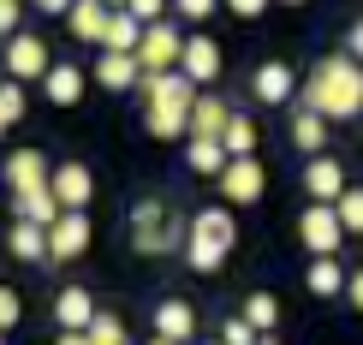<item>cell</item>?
<instances>
[{"instance_id":"cell-4","label":"cell","mask_w":363,"mask_h":345,"mask_svg":"<svg viewBox=\"0 0 363 345\" xmlns=\"http://www.w3.org/2000/svg\"><path fill=\"white\" fill-rule=\"evenodd\" d=\"M238 244V220L226 203H208L191 215V244H185V268L191 274H220V262L233 256Z\"/></svg>"},{"instance_id":"cell-39","label":"cell","mask_w":363,"mask_h":345,"mask_svg":"<svg viewBox=\"0 0 363 345\" xmlns=\"http://www.w3.org/2000/svg\"><path fill=\"white\" fill-rule=\"evenodd\" d=\"M345 298H352V310H357V316H363V268H357V274H352V286H345Z\"/></svg>"},{"instance_id":"cell-14","label":"cell","mask_w":363,"mask_h":345,"mask_svg":"<svg viewBox=\"0 0 363 345\" xmlns=\"http://www.w3.org/2000/svg\"><path fill=\"white\" fill-rule=\"evenodd\" d=\"M89 238H96L89 215H60V227H48V250H54V262H78L84 250H89Z\"/></svg>"},{"instance_id":"cell-31","label":"cell","mask_w":363,"mask_h":345,"mask_svg":"<svg viewBox=\"0 0 363 345\" xmlns=\"http://www.w3.org/2000/svg\"><path fill=\"white\" fill-rule=\"evenodd\" d=\"M167 6H173V0H125V12L138 24H167Z\"/></svg>"},{"instance_id":"cell-32","label":"cell","mask_w":363,"mask_h":345,"mask_svg":"<svg viewBox=\"0 0 363 345\" xmlns=\"http://www.w3.org/2000/svg\"><path fill=\"white\" fill-rule=\"evenodd\" d=\"M215 12H220V0H173V18H185V24H203Z\"/></svg>"},{"instance_id":"cell-8","label":"cell","mask_w":363,"mask_h":345,"mask_svg":"<svg viewBox=\"0 0 363 345\" xmlns=\"http://www.w3.org/2000/svg\"><path fill=\"white\" fill-rule=\"evenodd\" d=\"M54 66H60V60L48 54V42L30 36V30L6 42V78H12V84H48V72H54Z\"/></svg>"},{"instance_id":"cell-15","label":"cell","mask_w":363,"mask_h":345,"mask_svg":"<svg viewBox=\"0 0 363 345\" xmlns=\"http://www.w3.org/2000/svg\"><path fill=\"white\" fill-rule=\"evenodd\" d=\"M66 24H72V36H78V42H96V48H108V30H113V6H108V0H78Z\"/></svg>"},{"instance_id":"cell-9","label":"cell","mask_w":363,"mask_h":345,"mask_svg":"<svg viewBox=\"0 0 363 345\" xmlns=\"http://www.w3.org/2000/svg\"><path fill=\"white\" fill-rule=\"evenodd\" d=\"M250 96L262 101V108H286L292 96H304V84H298V72L286 66V60H262V66L250 72Z\"/></svg>"},{"instance_id":"cell-36","label":"cell","mask_w":363,"mask_h":345,"mask_svg":"<svg viewBox=\"0 0 363 345\" xmlns=\"http://www.w3.org/2000/svg\"><path fill=\"white\" fill-rule=\"evenodd\" d=\"M226 6H233V18H262L274 0H226Z\"/></svg>"},{"instance_id":"cell-42","label":"cell","mask_w":363,"mask_h":345,"mask_svg":"<svg viewBox=\"0 0 363 345\" xmlns=\"http://www.w3.org/2000/svg\"><path fill=\"white\" fill-rule=\"evenodd\" d=\"M149 345H179V339H161V334H155V339H149Z\"/></svg>"},{"instance_id":"cell-28","label":"cell","mask_w":363,"mask_h":345,"mask_svg":"<svg viewBox=\"0 0 363 345\" xmlns=\"http://www.w3.org/2000/svg\"><path fill=\"white\" fill-rule=\"evenodd\" d=\"M18 119H24V84H12V78H6V84H0V125L12 131Z\"/></svg>"},{"instance_id":"cell-27","label":"cell","mask_w":363,"mask_h":345,"mask_svg":"<svg viewBox=\"0 0 363 345\" xmlns=\"http://www.w3.org/2000/svg\"><path fill=\"white\" fill-rule=\"evenodd\" d=\"M226 155H233V161H250L256 155V119L250 113H233V125H226Z\"/></svg>"},{"instance_id":"cell-2","label":"cell","mask_w":363,"mask_h":345,"mask_svg":"<svg viewBox=\"0 0 363 345\" xmlns=\"http://www.w3.org/2000/svg\"><path fill=\"white\" fill-rule=\"evenodd\" d=\"M138 113H143V131L161 143H185L191 137V119H196V101H203V89H196L185 72H167V78H143L138 89Z\"/></svg>"},{"instance_id":"cell-35","label":"cell","mask_w":363,"mask_h":345,"mask_svg":"<svg viewBox=\"0 0 363 345\" xmlns=\"http://www.w3.org/2000/svg\"><path fill=\"white\" fill-rule=\"evenodd\" d=\"M0 30H6V42L24 36V0H0Z\"/></svg>"},{"instance_id":"cell-33","label":"cell","mask_w":363,"mask_h":345,"mask_svg":"<svg viewBox=\"0 0 363 345\" xmlns=\"http://www.w3.org/2000/svg\"><path fill=\"white\" fill-rule=\"evenodd\" d=\"M256 339H262V334H256L245 316H226L220 322V345H256Z\"/></svg>"},{"instance_id":"cell-12","label":"cell","mask_w":363,"mask_h":345,"mask_svg":"<svg viewBox=\"0 0 363 345\" xmlns=\"http://www.w3.org/2000/svg\"><path fill=\"white\" fill-rule=\"evenodd\" d=\"M96 298H89L84 286H60L54 292V322H60V334H89L96 327Z\"/></svg>"},{"instance_id":"cell-3","label":"cell","mask_w":363,"mask_h":345,"mask_svg":"<svg viewBox=\"0 0 363 345\" xmlns=\"http://www.w3.org/2000/svg\"><path fill=\"white\" fill-rule=\"evenodd\" d=\"M125 232H131V250L138 256H167V250L185 256L191 215H179V203H167V197H138L131 215H125Z\"/></svg>"},{"instance_id":"cell-13","label":"cell","mask_w":363,"mask_h":345,"mask_svg":"<svg viewBox=\"0 0 363 345\" xmlns=\"http://www.w3.org/2000/svg\"><path fill=\"white\" fill-rule=\"evenodd\" d=\"M304 191H310V203H340L345 191V167L334 155H315V161H304Z\"/></svg>"},{"instance_id":"cell-17","label":"cell","mask_w":363,"mask_h":345,"mask_svg":"<svg viewBox=\"0 0 363 345\" xmlns=\"http://www.w3.org/2000/svg\"><path fill=\"white\" fill-rule=\"evenodd\" d=\"M155 334L191 345V339H196V310L185 304V298H161V304H155Z\"/></svg>"},{"instance_id":"cell-43","label":"cell","mask_w":363,"mask_h":345,"mask_svg":"<svg viewBox=\"0 0 363 345\" xmlns=\"http://www.w3.org/2000/svg\"><path fill=\"white\" fill-rule=\"evenodd\" d=\"M280 6H310V0H280Z\"/></svg>"},{"instance_id":"cell-20","label":"cell","mask_w":363,"mask_h":345,"mask_svg":"<svg viewBox=\"0 0 363 345\" xmlns=\"http://www.w3.org/2000/svg\"><path fill=\"white\" fill-rule=\"evenodd\" d=\"M286 137H292V149H304V161H315V155L328 149V119L310 113V108H298L292 125H286Z\"/></svg>"},{"instance_id":"cell-26","label":"cell","mask_w":363,"mask_h":345,"mask_svg":"<svg viewBox=\"0 0 363 345\" xmlns=\"http://www.w3.org/2000/svg\"><path fill=\"white\" fill-rule=\"evenodd\" d=\"M245 322L256 327V334H274L280 327V298L274 292H250L245 298Z\"/></svg>"},{"instance_id":"cell-18","label":"cell","mask_w":363,"mask_h":345,"mask_svg":"<svg viewBox=\"0 0 363 345\" xmlns=\"http://www.w3.org/2000/svg\"><path fill=\"white\" fill-rule=\"evenodd\" d=\"M6 250L18 262H54V250H48V227H30V220H12V232H6Z\"/></svg>"},{"instance_id":"cell-6","label":"cell","mask_w":363,"mask_h":345,"mask_svg":"<svg viewBox=\"0 0 363 345\" xmlns=\"http://www.w3.org/2000/svg\"><path fill=\"white\" fill-rule=\"evenodd\" d=\"M298 238H304L310 256H340V244H345L352 232H345V220H340L334 203H310L304 215H298Z\"/></svg>"},{"instance_id":"cell-19","label":"cell","mask_w":363,"mask_h":345,"mask_svg":"<svg viewBox=\"0 0 363 345\" xmlns=\"http://www.w3.org/2000/svg\"><path fill=\"white\" fill-rule=\"evenodd\" d=\"M179 72H185L196 89L215 84V78H220V48H215L208 36H191V42H185V66H179Z\"/></svg>"},{"instance_id":"cell-10","label":"cell","mask_w":363,"mask_h":345,"mask_svg":"<svg viewBox=\"0 0 363 345\" xmlns=\"http://www.w3.org/2000/svg\"><path fill=\"white\" fill-rule=\"evenodd\" d=\"M262 191H268V167L262 161H226V173H220V197L226 208H245V203H262Z\"/></svg>"},{"instance_id":"cell-37","label":"cell","mask_w":363,"mask_h":345,"mask_svg":"<svg viewBox=\"0 0 363 345\" xmlns=\"http://www.w3.org/2000/svg\"><path fill=\"white\" fill-rule=\"evenodd\" d=\"M345 54H352L357 66H363V18H352V24H345Z\"/></svg>"},{"instance_id":"cell-38","label":"cell","mask_w":363,"mask_h":345,"mask_svg":"<svg viewBox=\"0 0 363 345\" xmlns=\"http://www.w3.org/2000/svg\"><path fill=\"white\" fill-rule=\"evenodd\" d=\"M30 6H36V12H54V18H60V12L72 18V6H78V0H30Z\"/></svg>"},{"instance_id":"cell-24","label":"cell","mask_w":363,"mask_h":345,"mask_svg":"<svg viewBox=\"0 0 363 345\" xmlns=\"http://www.w3.org/2000/svg\"><path fill=\"white\" fill-rule=\"evenodd\" d=\"M226 125H233V108H226L220 96H203V101H196L191 137H226Z\"/></svg>"},{"instance_id":"cell-7","label":"cell","mask_w":363,"mask_h":345,"mask_svg":"<svg viewBox=\"0 0 363 345\" xmlns=\"http://www.w3.org/2000/svg\"><path fill=\"white\" fill-rule=\"evenodd\" d=\"M54 167H60V161H48L42 149H12V155H6V167H0V179H6V197L54 191Z\"/></svg>"},{"instance_id":"cell-5","label":"cell","mask_w":363,"mask_h":345,"mask_svg":"<svg viewBox=\"0 0 363 345\" xmlns=\"http://www.w3.org/2000/svg\"><path fill=\"white\" fill-rule=\"evenodd\" d=\"M185 42L191 36H179V24H149L143 30V48H138V66H143V78H167V72L185 66Z\"/></svg>"},{"instance_id":"cell-22","label":"cell","mask_w":363,"mask_h":345,"mask_svg":"<svg viewBox=\"0 0 363 345\" xmlns=\"http://www.w3.org/2000/svg\"><path fill=\"white\" fill-rule=\"evenodd\" d=\"M42 96H48L54 108H78V101H84V72H78V60H60V66L48 72V84H42Z\"/></svg>"},{"instance_id":"cell-16","label":"cell","mask_w":363,"mask_h":345,"mask_svg":"<svg viewBox=\"0 0 363 345\" xmlns=\"http://www.w3.org/2000/svg\"><path fill=\"white\" fill-rule=\"evenodd\" d=\"M96 84L113 89V96H125V89H143V66L138 54H101L96 60Z\"/></svg>"},{"instance_id":"cell-23","label":"cell","mask_w":363,"mask_h":345,"mask_svg":"<svg viewBox=\"0 0 363 345\" xmlns=\"http://www.w3.org/2000/svg\"><path fill=\"white\" fill-rule=\"evenodd\" d=\"M226 161H233V155H226V143H220V137H185V167H191V173L220 179V173H226Z\"/></svg>"},{"instance_id":"cell-40","label":"cell","mask_w":363,"mask_h":345,"mask_svg":"<svg viewBox=\"0 0 363 345\" xmlns=\"http://www.w3.org/2000/svg\"><path fill=\"white\" fill-rule=\"evenodd\" d=\"M54 345H96V339H89V334H60Z\"/></svg>"},{"instance_id":"cell-44","label":"cell","mask_w":363,"mask_h":345,"mask_svg":"<svg viewBox=\"0 0 363 345\" xmlns=\"http://www.w3.org/2000/svg\"><path fill=\"white\" fill-rule=\"evenodd\" d=\"M208 345H220V339H208Z\"/></svg>"},{"instance_id":"cell-29","label":"cell","mask_w":363,"mask_h":345,"mask_svg":"<svg viewBox=\"0 0 363 345\" xmlns=\"http://www.w3.org/2000/svg\"><path fill=\"white\" fill-rule=\"evenodd\" d=\"M89 339H96V345H131L125 322H119V316H108V310H101V316H96V327H89Z\"/></svg>"},{"instance_id":"cell-25","label":"cell","mask_w":363,"mask_h":345,"mask_svg":"<svg viewBox=\"0 0 363 345\" xmlns=\"http://www.w3.org/2000/svg\"><path fill=\"white\" fill-rule=\"evenodd\" d=\"M143 30L149 24H138L131 12H113V30H108V48H101V54H138L143 48Z\"/></svg>"},{"instance_id":"cell-1","label":"cell","mask_w":363,"mask_h":345,"mask_svg":"<svg viewBox=\"0 0 363 345\" xmlns=\"http://www.w3.org/2000/svg\"><path fill=\"white\" fill-rule=\"evenodd\" d=\"M304 108L322 113L328 125L363 113V66H357L345 48H340V54H322V60L304 72Z\"/></svg>"},{"instance_id":"cell-30","label":"cell","mask_w":363,"mask_h":345,"mask_svg":"<svg viewBox=\"0 0 363 345\" xmlns=\"http://www.w3.org/2000/svg\"><path fill=\"white\" fill-rule=\"evenodd\" d=\"M334 208H340V220H345V232H352V238H363V191L352 185V191H345V197H340Z\"/></svg>"},{"instance_id":"cell-41","label":"cell","mask_w":363,"mask_h":345,"mask_svg":"<svg viewBox=\"0 0 363 345\" xmlns=\"http://www.w3.org/2000/svg\"><path fill=\"white\" fill-rule=\"evenodd\" d=\"M256 345H280V339H274V334H262V339H256Z\"/></svg>"},{"instance_id":"cell-21","label":"cell","mask_w":363,"mask_h":345,"mask_svg":"<svg viewBox=\"0 0 363 345\" xmlns=\"http://www.w3.org/2000/svg\"><path fill=\"white\" fill-rule=\"evenodd\" d=\"M304 286H310V298H345V286H352V274L334 262V256H310V268H304Z\"/></svg>"},{"instance_id":"cell-11","label":"cell","mask_w":363,"mask_h":345,"mask_svg":"<svg viewBox=\"0 0 363 345\" xmlns=\"http://www.w3.org/2000/svg\"><path fill=\"white\" fill-rule=\"evenodd\" d=\"M54 197H60L66 215H84L89 197H96V173H89L84 161H60V167H54Z\"/></svg>"},{"instance_id":"cell-34","label":"cell","mask_w":363,"mask_h":345,"mask_svg":"<svg viewBox=\"0 0 363 345\" xmlns=\"http://www.w3.org/2000/svg\"><path fill=\"white\" fill-rule=\"evenodd\" d=\"M18 322H24V298L12 292V286H0V327H6V334H12V327H18Z\"/></svg>"}]
</instances>
